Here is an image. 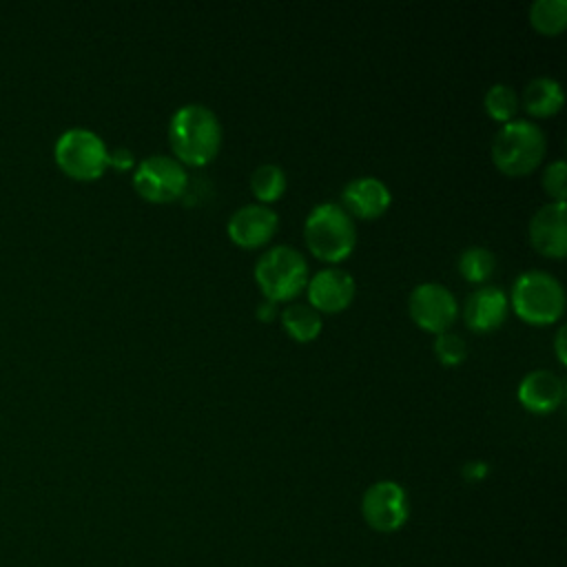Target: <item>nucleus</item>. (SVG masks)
I'll return each instance as SVG.
<instances>
[{
  "instance_id": "nucleus-1",
  "label": "nucleus",
  "mask_w": 567,
  "mask_h": 567,
  "mask_svg": "<svg viewBox=\"0 0 567 567\" xmlns=\"http://www.w3.org/2000/svg\"><path fill=\"white\" fill-rule=\"evenodd\" d=\"M175 159L202 166L210 162L221 144V124L213 109L190 102L179 106L168 124Z\"/></svg>"
},
{
  "instance_id": "nucleus-2",
  "label": "nucleus",
  "mask_w": 567,
  "mask_h": 567,
  "mask_svg": "<svg viewBox=\"0 0 567 567\" xmlns=\"http://www.w3.org/2000/svg\"><path fill=\"white\" fill-rule=\"evenodd\" d=\"M303 237L310 252L319 259L341 261L357 244L354 219L341 208V204H317L303 221Z\"/></svg>"
},
{
  "instance_id": "nucleus-3",
  "label": "nucleus",
  "mask_w": 567,
  "mask_h": 567,
  "mask_svg": "<svg viewBox=\"0 0 567 567\" xmlns=\"http://www.w3.org/2000/svg\"><path fill=\"white\" fill-rule=\"evenodd\" d=\"M545 155V133L529 120L505 122L492 140V159L507 175L534 171Z\"/></svg>"
},
{
  "instance_id": "nucleus-4",
  "label": "nucleus",
  "mask_w": 567,
  "mask_h": 567,
  "mask_svg": "<svg viewBox=\"0 0 567 567\" xmlns=\"http://www.w3.org/2000/svg\"><path fill=\"white\" fill-rule=\"evenodd\" d=\"M514 312L527 323H551L565 310L563 284L545 270H525L512 284Z\"/></svg>"
},
{
  "instance_id": "nucleus-5",
  "label": "nucleus",
  "mask_w": 567,
  "mask_h": 567,
  "mask_svg": "<svg viewBox=\"0 0 567 567\" xmlns=\"http://www.w3.org/2000/svg\"><path fill=\"white\" fill-rule=\"evenodd\" d=\"M255 279L266 299H292L308 284L306 257L295 246H272L259 255L255 264Z\"/></svg>"
},
{
  "instance_id": "nucleus-6",
  "label": "nucleus",
  "mask_w": 567,
  "mask_h": 567,
  "mask_svg": "<svg viewBox=\"0 0 567 567\" xmlns=\"http://www.w3.org/2000/svg\"><path fill=\"white\" fill-rule=\"evenodd\" d=\"M106 144L104 140L84 126H73L66 128L58 140H55V162L58 166L75 177V179H95L104 173L106 168Z\"/></svg>"
},
{
  "instance_id": "nucleus-7",
  "label": "nucleus",
  "mask_w": 567,
  "mask_h": 567,
  "mask_svg": "<svg viewBox=\"0 0 567 567\" xmlns=\"http://www.w3.org/2000/svg\"><path fill=\"white\" fill-rule=\"evenodd\" d=\"M135 190L148 202H173L188 186L186 168L171 155H148L133 173Z\"/></svg>"
},
{
  "instance_id": "nucleus-8",
  "label": "nucleus",
  "mask_w": 567,
  "mask_h": 567,
  "mask_svg": "<svg viewBox=\"0 0 567 567\" xmlns=\"http://www.w3.org/2000/svg\"><path fill=\"white\" fill-rule=\"evenodd\" d=\"M361 514L372 529L396 532L410 516L408 494L394 481H377L363 492Z\"/></svg>"
},
{
  "instance_id": "nucleus-9",
  "label": "nucleus",
  "mask_w": 567,
  "mask_h": 567,
  "mask_svg": "<svg viewBox=\"0 0 567 567\" xmlns=\"http://www.w3.org/2000/svg\"><path fill=\"white\" fill-rule=\"evenodd\" d=\"M408 310L414 323L439 334L454 323L458 315V301L443 284L425 281L412 288L408 297Z\"/></svg>"
},
{
  "instance_id": "nucleus-10",
  "label": "nucleus",
  "mask_w": 567,
  "mask_h": 567,
  "mask_svg": "<svg viewBox=\"0 0 567 567\" xmlns=\"http://www.w3.org/2000/svg\"><path fill=\"white\" fill-rule=\"evenodd\" d=\"M277 224H279V217L270 206L244 204L230 215L226 228H228V237L235 244L244 248H255L266 244L275 235Z\"/></svg>"
},
{
  "instance_id": "nucleus-11",
  "label": "nucleus",
  "mask_w": 567,
  "mask_h": 567,
  "mask_svg": "<svg viewBox=\"0 0 567 567\" xmlns=\"http://www.w3.org/2000/svg\"><path fill=\"white\" fill-rule=\"evenodd\" d=\"M532 246L547 257H563L567 252L565 202L543 204L529 219Z\"/></svg>"
},
{
  "instance_id": "nucleus-12",
  "label": "nucleus",
  "mask_w": 567,
  "mask_h": 567,
  "mask_svg": "<svg viewBox=\"0 0 567 567\" xmlns=\"http://www.w3.org/2000/svg\"><path fill=\"white\" fill-rule=\"evenodd\" d=\"M392 202L390 188L372 175L350 179L341 190V208L352 217H379Z\"/></svg>"
},
{
  "instance_id": "nucleus-13",
  "label": "nucleus",
  "mask_w": 567,
  "mask_h": 567,
  "mask_svg": "<svg viewBox=\"0 0 567 567\" xmlns=\"http://www.w3.org/2000/svg\"><path fill=\"white\" fill-rule=\"evenodd\" d=\"M509 299L496 286H478L465 297L463 321L470 330L489 332L498 328L507 317Z\"/></svg>"
},
{
  "instance_id": "nucleus-14",
  "label": "nucleus",
  "mask_w": 567,
  "mask_h": 567,
  "mask_svg": "<svg viewBox=\"0 0 567 567\" xmlns=\"http://www.w3.org/2000/svg\"><path fill=\"white\" fill-rule=\"evenodd\" d=\"M306 286L310 306L323 312L343 310L354 297V279L341 268H323Z\"/></svg>"
},
{
  "instance_id": "nucleus-15",
  "label": "nucleus",
  "mask_w": 567,
  "mask_h": 567,
  "mask_svg": "<svg viewBox=\"0 0 567 567\" xmlns=\"http://www.w3.org/2000/svg\"><path fill=\"white\" fill-rule=\"evenodd\" d=\"M565 396V383L556 372L532 370L518 383V401L532 412H551Z\"/></svg>"
},
{
  "instance_id": "nucleus-16",
  "label": "nucleus",
  "mask_w": 567,
  "mask_h": 567,
  "mask_svg": "<svg viewBox=\"0 0 567 567\" xmlns=\"http://www.w3.org/2000/svg\"><path fill=\"white\" fill-rule=\"evenodd\" d=\"M563 89L554 78L547 75H538L534 80H529L523 89V104L532 115L545 117V115H554L560 106H563Z\"/></svg>"
},
{
  "instance_id": "nucleus-17",
  "label": "nucleus",
  "mask_w": 567,
  "mask_h": 567,
  "mask_svg": "<svg viewBox=\"0 0 567 567\" xmlns=\"http://www.w3.org/2000/svg\"><path fill=\"white\" fill-rule=\"evenodd\" d=\"M281 323L286 332L297 341H312L321 332V315L310 303L292 301L281 312Z\"/></svg>"
},
{
  "instance_id": "nucleus-18",
  "label": "nucleus",
  "mask_w": 567,
  "mask_h": 567,
  "mask_svg": "<svg viewBox=\"0 0 567 567\" xmlns=\"http://www.w3.org/2000/svg\"><path fill=\"white\" fill-rule=\"evenodd\" d=\"M529 22L547 35H554L567 24V0H536L529 7Z\"/></svg>"
},
{
  "instance_id": "nucleus-19",
  "label": "nucleus",
  "mask_w": 567,
  "mask_h": 567,
  "mask_svg": "<svg viewBox=\"0 0 567 567\" xmlns=\"http://www.w3.org/2000/svg\"><path fill=\"white\" fill-rule=\"evenodd\" d=\"M250 190L259 202H275L286 190V173L277 164H259L250 175Z\"/></svg>"
},
{
  "instance_id": "nucleus-20",
  "label": "nucleus",
  "mask_w": 567,
  "mask_h": 567,
  "mask_svg": "<svg viewBox=\"0 0 567 567\" xmlns=\"http://www.w3.org/2000/svg\"><path fill=\"white\" fill-rule=\"evenodd\" d=\"M494 266H496V257L492 255V250L483 246H470L458 257V272L472 284L487 281L494 272Z\"/></svg>"
},
{
  "instance_id": "nucleus-21",
  "label": "nucleus",
  "mask_w": 567,
  "mask_h": 567,
  "mask_svg": "<svg viewBox=\"0 0 567 567\" xmlns=\"http://www.w3.org/2000/svg\"><path fill=\"white\" fill-rule=\"evenodd\" d=\"M483 104H485V111L494 117V120H501V122H509L518 109V97L514 93V89L509 84H503V82H496L492 84L487 91H485V97H483Z\"/></svg>"
},
{
  "instance_id": "nucleus-22",
  "label": "nucleus",
  "mask_w": 567,
  "mask_h": 567,
  "mask_svg": "<svg viewBox=\"0 0 567 567\" xmlns=\"http://www.w3.org/2000/svg\"><path fill=\"white\" fill-rule=\"evenodd\" d=\"M434 352H436V357H439L441 363H445V365H456V363H461V361L465 359V354H467V343H465L458 334L443 330V332H439L436 339H434Z\"/></svg>"
},
{
  "instance_id": "nucleus-23",
  "label": "nucleus",
  "mask_w": 567,
  "mask_h": 567,
  "mask_svg": "<svg viewBox=\"0 0 567 567\" xmlns=\"http://www.w3.org/2000/svg\"><path fill=\"white\" fill-rule=\"evenodd\" d=\"M565 177H567V173H565L563 159H554L543 173V186L549 193V197H554V202H565V195H567Z\"/></svg>"
},
{
  "instance_id": "nucleus-24",
  "label": "nucleus",
  "mask_w": 567,
  "mask_h": 567,
  "mask_svg": "<svg viewBox=\"0 0 567 567\" xmlns=\"http://www.w3.org/2000/svg\"><path fill=\"white\" fill-rule=\"evenodd\" d=\"M106 164H111V166L124 171V168H131V166L135 164V155H133V151L126 148V146H115V148H111V151L106 153Z\"/></svg>"
},
{
  "instance_id": "nucleus-25",
  "label": "nucleus",
  "mask_w": 567,
  "mask_h": 567,
  "mask_svg": "<svg viewBox=\"0 0 567 567\" xmlns=\"http://www.w3.org/2000/svg\"><path fill=\"white\" fill-rule=\"evenodd\" d=\"M461 472L467 481L474 483V481H483L487 476V465L483 461H467Z\"/></svg>"
},
{
  "instance_id": "nucleus-26",
  "label": "nucleus",
  "mask_w": 567,
  "mask_h": 567,
  "mask_svg": "<svg viewBox=\"0 0 567 567\" xmlns=\"http://www.w3.org/2000/svg\"><path fill=\"white\" fill-rule=\"evenodd\" d=\"M275 315H277V301L264 297V301L257 303V317L261 321H270V319H275Z\"/></svg>"
},
{
  "instance_id": "nucleus-27",
  "label": "nucleus",
  "mask_w": 567,
  "mask_h": 567,
  "mask_svg": "<svg viewBox=\"0 0 567 567\" xmlns=\"http://www.w3.org/2000/svg\"><path fill=\"white\" fill-rule=\"evenodd\" d=\"M565 334H567V328L560 326L556 337H554V346H556V354H558V361L560 363H567V352H565Z\"/></svg>"
}]
</instances>
